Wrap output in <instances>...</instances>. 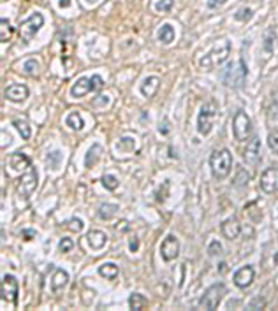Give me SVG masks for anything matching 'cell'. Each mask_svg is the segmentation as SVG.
<instances>
[{
    "label": "cell",
    "instance_id": "obj_44",
    "mask_svg": "<svg viewBox=\"0 0 278 311\" xmlns=\"http://www.w3.org/2000/svg\"><path fill=\"white\" fill-rule=\"evenodd\" d=\"M106 102H109V97L102 95V97H99V100L95 102V106H100V104H106Z\"/></svg>",
    "mask_w": 278,
    "mask_h": 311
},
{
    "label": "cell",
    "instance_id": "obj_8",
    "mask_svg": "<svg viewBox=\"0 0 278 311\" xmlns=\"http://www.w3.org/2000/svg\"><path fill=\"white\" fill-rule=\"evenodd\" d=\"M213 118H215L213 104H206V106H203L199 116H197V130H199L201 136H208V134L212 132Z\"/></svg>",
    "mask_w": 278,
    "mask_h": 311
},
{
    "label": "cell",
    "instance_id": "obj_42",
    "mask_svg": "<svg viewBox=\"0 0 278 311\" xmlns=\"http://www.w3.org/2000/svg\"><path fill=\"white\" fill-rule=\"evenodd\" d=\"M160 134H164V136H167V134H169V122H167V120H166V122H162V123H160Z\"/></svg>",
    "mask_w": 278,
    "mask_h": 311
},
{
    "label": "cell",
    "instance_id": "obj_32",
    "mask_svg": "<svg viewBox=\"0 0 278 311\" xmlns=\"http://www.w3.org/2000/svg\"><path fill=\"white\" fill-rule=\"evenodd\" d=\"M72 248H74V243H72V239H69V237H62V239H60V243H58L60 253H69Z\"/></svg>",
    "mask_w": 278,
    "mask_h": 311
},
{
    "label": "cell",
    "instance_id": "obj_20",
    "mask_svg": "<svg viewBox=\"0 0 278 311\" xmlns=\"http://www.w3.org/2000/svg\"><path fill=\"white\" fill-rule=\"evenodd\" d=\"M67 283H69V274L63 269H56L51 278V290L53 292H58V290H62Z\"/></svg>",
    "mask_w": 278,
    "mask_h": 311
},
{
    "label": "cell",
    "instance_id": "obj_4",
    "mask_svg": "<svg viewBox=\"0 0 278 311\" xmlns=\"http://www.w3.org/2000/svg\"><path fill=\"white\" fill-rule=\"evenodd\" d=\"M44 25V16L41 12H33L30 18H26L25 21L19 23L18 30H19V39L23 42H30L33 39V35L39 32V28H42Z\"/></svg>",
    "mask_w": 278,
    "mask_h": 311
},
{
    "label": "cell",
    "instance_id": "obj_45",
    "mask_svg": "<svg viewBox=\"0 0 278 311\" xmlns=\"http://www.w3.org/2000/svg\"><path fill=\"white\" fill-rule=\"evenodd\" d=\"M71 5V0H60V7H69Z\"/></svg>",
    "mask_w": 278,
    "mask_h": 311
},
{
    "label": "cell",
    "instance_id": "obj_38",
    "mask_svg": "<svg viewBox=\"0 0 278 311\" xmlns=\"http://www.w3.org/2000/svg\"><path fill=\"white\" fill-rule=\"evenodd\" d=\"M208 253H210V257H215V255H219V253H222V245H220V241H212L210 246H208Z\"/></svg>",
    "mask_w": 278,
    "mask_h": 311
},
{
    "label": "cell",
    "instance_id": "obj_1",
    "mask_svg": "<svg viewBox=\"0 0 278 311\" xmlns=\"http://www.w3.org/2000/svg\"><path fill=\"white\" fill-rule=\"evenodd\" d=\"M210 169L217 179L227 178L231 174V169H233V155H231L229 150H215L210 156Z\"/></svg>",
    "mask_w": 278,
    "mask_h": 311
},
{
    "label": "cell",
    "instance_id": "obj_19",
    "mask_svg": "<svg viewBox=\"0 0 278 311\" xmlns=\"http://www.w3.org/2000/svg\"><path fill=\"white\" fill-rule=\"evenodd\" d=\"M86 239H88V245L92 246L93 250H100L102 246H106L108 236H106L102 230H90V232L86 234Z\"/></svg>",
    "mask_w": 278,
    "mask_h": 311
},
{
    "label": "cell",
    "instance_id": "obj_33",
    "mask_svg": "<svg viewBox=\"0 0 278 311\" xmlns=\"http://www.w3.org/2000/svg\"><path fill=\"white\" fill-rule=\"evenodd\" d=\"M65 227L69 230H71V232H81L83 227H85V225H83V222L79 218H71L69 222L65 223Z\"/></svg>",
    "mask_w": 278,
    "mask_h": 311
},
{
    "label": "cell",
    "instance_id": "obj_12",
    "mask_svg": "<svg viewBox=\"0 0 278 311\" xmlns=\"http://www.w3.org/2000/svg\"><path fill=\"white\" fill-rule=\"evenodd\" d=\"M254 278H256V271H254V267L245 266L234 273V285L240 287V289H247V287L252 285Z\"/></svg>",
    "mask_w": 278,
    "mask_h": 311
},
{
    "label": "cell",
    "instance_id": "obj_9",
    "mask_svg": "<svg viewBox=\"0 0 278 311\" xmlns=\"http://www.w3.org/2000/svg\"><path fill=\"white\" fill-rule=\"evenodd\" d=\"M261 190L264 193L278 192V167H270L261 174Z\"/></svg>",
    "mask_w": 278,
    "mask_h": 311
},
{
    "label": "cell",
    "instance_id": "obj_41",
    "mask_svg": "<svg viewBox=\"0 0 278 311\" xmlns=\"http://www.w3.org/2000/svg\"><path fill=\"white\" fill-rule=\"evenodd\" d=\"M21 236H23V239H25V241H30L32 237H35V230H28V229H26V230H23V232H21Z\"/></svg>",
    "mask_w": 278,
    "mask_h": 311
},
{
    "label": "cell",
    "instance_id": "obj_46",
    "mask_svg": "<svg viewBox=\"0 0 278 311\" xmlns=\"http://www.w3.org/2000/svg\"><path fill=\"white\" fill-rule=\"evenodd\" d=\"M116 229H118V230H127V222H125V220H123V222H120Z\"/></svg>",
    "mask_w": 278,
    "mask_h": 311
},
{
    "label": "cell",
    "instance_id": "obj_35",
    "mask_svg": "<svg viewBox=\"0 0 278 311\" xmlns=\"http://www.w3.org/2000/svg\"><path fill=\"white\" fill-rule=\"evenodd\" d=\"M268 145H270V148L278 155V130H273V132L268 136Z\"/></svg>",
    "mask_w": 278,
    "mask_h": 311
},
{
    "label": "cell",
    "instance_id": "obj_17",
    "mask_svg": "<svg viewBox=\"0 0 278 311\" xmlns=\"http://www.w3.org/2000/svg\"><path fill=\"white\" fill-rule=\"evenodd\" d=\"M88 92H92V81H90V78H79L71 88V95L76 97V99L86 95Z\"/></svg>",
    "mask_w": 278,
    "mask_h": 311
},
{
    "label": "cell",
    "instance_id": "obj_25",
    "mask_svg": "<svg viewBox=\"0 0 278 311\" xmlns=\"http://www.w3.org/2000/svg\"><path fill=\"white\" fill-rule=\"evenodd\" d=\"M116 211H118V206H116V204H102V206L99 207V216L102 220H111L113 216L116 215Z\"/></svg>",
    "mask_w": 278,
    "mask_h": 311
},
{
    "label": "cell",
    "instance_id": "obj_28",
    "mask_svg": "<svg viewBox=\"0 0 278 311\" xmlns=\"http://www.w3.org/2000/svg\"><path fill=\"white\" fill-rule=\"evenodd\" d=\"M12 125L16 127V130H18L19 134H21V137L23 139H30V127H28V123L26 122H23V120H12Z\"/></svg>",
    "mask_w": 278,
    "mask_h": 311
},
{
    "label": "cell",
    "instance_id": "obj_24",
    "mask_svg": "<svg viewBox=\"0 0 278 311\" xmlns=\"http://www.w3.org/2000/svg\"><path fill=\"white\" fill-rule=\"evenodd\" d=\"M12 33H14V28L11 26L9 19H5V18L0 19V41L7 42L9 39L12 37Z\"/></svg>",
    "mask_w": 278,
    "mask_h": 311
},
{
    "label": "cell",
    "instance_id": "obj_7",
    "mask_svg": "<svg viewBox=\"0 0 278 311\" xmlns=\"http://www.w3.org/2000/svg\"><path fill=\"white\" fill-rule=\"evenodd\" d=\"M233 134L238 141H245L252 134V120L245 111H238L233 118Z\"/></svg>",
    "mask_w": 278,
    "mask_h": 311
},
{
    "label": "cell",
    "instance_id": "obj_16",
    "mask_svg": "<svg viewBox=\"0 0 278 311\" xmlns=\"http://www.w3.org/2000/svg\"><path fill=\"white\" fill-rule=\"evenodd\" d=\"M159 88H160V79L157 78V76H150V78H146L145 81H143L141 93L146 97V99H152V97L157 95Z\"/></svg>",
    "mask_w": 278,
    "mask_h": 311
},
{
    "label": "cell",
    "instance_id": "obj_22",
    "mask_svg": "<svg viewBox=\"0 0 278 311\" xmlns=\"http://www.w3.org/2000/svg\"><path fill=\"white\" fill-rule=\"evenodd\" d=\"M100 153H102V146L100 145H93L92 148L88 150V153H86L85 156V165L86 167H93L97 162H99L100 158Z\"/></svg>",
    "mask_w": 278,
    "mask_h": 311
},
{
    "label": "cell",
    "instance_id": "obj_27",
    "mask_svg": "<svg viewBox=\"0 0 278 311\" xmlns=\"http://www.w3.org/2000/svg\"><path fill=\"white\" fill-rule=\"evenodd\" d=\"M67 127H71L72 130H81L83 129V118L79 113L72 111L71 115L67 116Z\"/></svg>",
    "mask_w": 278,
    "mask_h": 311
},
{
    "label": "cell",
    "instance_id": "obj_29",
    "mask_svg": "<svg viewBox=\"0 0 278 311\" xmlns=\"http://www.w3.org/2000/svg\"><path fill=\"white\" fill-rule=\"evenodd\" d=\"M23 72H25V74H28V76H37L39 74L37 60H33V58L26 60V62L23 63Z\"/></svg>",
    "mask_w": 278,
    "mask_h": 311
},
{
    "label": "cell",
    "instance_id": "obj_13",
    "mask_svg": "<svg viewBox=\"0 0 278 311\" xmlns=\"http://www.w3.org/2000/svg\"><path fill=\"white\" fill-rule=\"evenodd\" d=\"M30 95V90L26 88L25 85H11L7 86V90H5V97H7L11 102H23V100H26Z\"/></svg>",
    "mask_w": 278,
    "mask_h": 311
},
{
    "label": "cell",
    "instance_id": "obj_39",
    "mask_svg": "<svg viewBox=\"0 0 278 311\" xmlns=\"http://www.w3.org/2000/svg\"><path fill=\"white\" fill-rule=\"evenodd\" d=\"M227 0H208V7L210 9H217V7H220L222 4H226Z\"/></svg>",
    "mask_w": 278,
    "mask_h": 311
},
{
    "label": "cell",
    "instance_id": "obj_11",
    "mask_svg": "<svg viewBox=\"0 0 278 311\" xmlns=\"http://www.w3.org/2000/svg\"><path fill=\"white\" fill-rule=\"evenodd\" d=\"M180 253V243L173 234L166 236V239L162 241V245H160V255L166 262H171V260H175Z\"/></svg>",
    "mask_w": 278,
    "mask_h": 311
},
{
    "label": "cell",
    "instance_id": "obj_15",
    "mask_svg": "<svg viewBox=\"0 0 278 311\" xmlns=\"http://www.w3.org/2000/svg\"><path fill=\"white\" fill-rule=\"evenodd\" d=\"M222 234L226 239H236L241 234V225L236 218H227L226 222L222 223Z\"/></svg>",
    "mask_w": 278,
    "mask_h": 311
},
{
    "label": "cell",
    "instance_id": "obj_26",
    "mask_svg": "<svg viewBox=\"0 0 278 311\" xmlns=\"http://www.w3.org/2000/svg\"><path fill=\"white\" fill-rule=\"evenodd\" d=\"M146 306V299L141 296V294H132V296L129 297V308L134 311H139L143 310V308Z\"/></svg>",
    "mask_w": 278,
    "mask_h": 311
},
{
    "label": "cell",
    "instance_id": "obj_40",
    "mask_svg": "<svg viewBox=\"0 0 278 311\" xmlns=\"http://www.w3.org/2000/svg\"><path fill=\"white\" fill-rule=\"evenodd\" d=\"M129 248H130V252H136L137 248H139V241H137V237H130L129 239Z\"/></svg>",
    "mask_w": 278,
    "mask_h": 311
},
{
    "label": "cell",
    "instance_id": "obj_43",
    "mask_svg": "<svg viewBox=\"0 0 278 311\" xmlns=\"http://www.w3.org/2000/svg\"><path fill=\"white\" fill-rule=\"evenodd\" d=\"M275 33L273 32H268V41H266V49L268 51H271V37H273Z\"/></svg>",
    "mask_w": 278,
    "mask_h": 311
},
{
    "label": "cell",
    "instance_id": "obj_47",
    "mask_svg": "<svg viewBox=\"0 0 278 311\" xmlns=\"http://www.w3.org/2000/svg\"><path fill=\"white\" fill-rule=\"evenodd\" d=\"M86 2H88V4H95L97 0H86Z\"/></svg>",
    "mask_w": 278,
    "mask_h": 311
},
{
    "label": "cell",
    "instance_id": "obj_6",
    "mask_svg": "<svg viewBox=\"0 0 278 311\" xmlns=\"http://www.w3.org/2000/svg\"><path fill=\"white\" fill-rule=\"evenodd\" d=\"M37 183H39L37 170L30 165L28 169L23 172V176L19 178V181H18V186H16V190H18V195L28 199V197L32 195L33 190L37 188Z\"/></svg>",
    "mask_w": 278,
    "mask_h": 311
},
{
    "label": "cell",
    "instance_id": "obj_18",
    "mask_svg": "<svg viewBox=\"0 0 278 311\" xmlns=\"http://www.w3.org/2000/svg\"><path fill=\"white\" fill-rule=\"evenodd\" d=\"M9 163H11V167L16 172H25V170L32 165V163H30V158L25 153H14V155L11 156V160H9Z\"/></svg>",
    "mask_w": 278,
    "mask_h": 311
},
{
    "label": "cell",
    "instance_id": "obj_30",
    "mask_svg": "<svg viewBox=\"0 0 278 311\" xmlns=\"http://www.w3.org/2000/svg\"><path fill=\"white\" fill-rule=\"evenodd\" d=\"M100 181H102V185L106 186V188L111 190V192H113V190L118 188V185H120L118 178H116V176H113V174H104Z\"/></svg>",
    "mask_w": 278,
    "mask_h": 311
},
{
    "label": "cell",
    "instance_id": "obj_36",
    "mask_svg": "<svg viewBox=\"0 0 278 311\" xmlns=\"http://www.w3.org/2000/svg\"><path fill=\"white\" fill-rule=\"evenodd\" d=\"M90 81H92V92H100L104 88V79L99 74H93Z\"/></svg>",
    "mask_w": 278,
    "mask_h": 311
},
{
    "label": "cell",
    "instance_id": "obj_2",
    "mask_svg": "<svg viewBox=\"0 0 278 311\" xmlns=\"http://www.w3.org/2000/svg\"><path fill=\"white\" fill-rule=\"evenodd\" d=\"M222 83L226 86H231V88H240V86L245 85L247 79V65L243 60H236V62L229 63L222 71Z\"/></svg>",
    "mask_w": 278,
    "mask_h": 311
},
{
    "label": "cell",
    "instance_id": "obj_14",
    "mask_svg": "<svg viewBox=\"0 0 278 311\" xmlns=\"http://www.w3.org/2000/svg\"><path fill=\"white\" fill-rule=\"evenodd\" d=\"M259 160H261V141L257 137H254V141L250 143L245 152V162L249 165H257Z\"/></svg>",
    "mask_w": 278,
    "mask_h": 311
},
{
    "label": "cell",
    "instance_id": "obj_10",
    "mask_svg": "<svg viewBox=\"0 0 278 311\" xmlns=\"http://www.w3.org/2000/svg\"><path fill=\"white\" fill-rule=\"evenodd\" d=\"M18 280L11 274H5L4 278H2V297L4 301H9L11 304L18 303Z\"/></svg>",
    "mask_w": 278,
    "mask_h": 311
},
{
    "label": "cell",
    "instance_id": "obj_31",
    "mask_svg": "<svg viewBox=\"0 0 278 311\" xmlns=\"http://www.w3.org/2000/svg\"><path fill=\"white\" fill-rule=\"evenodd\" d=\"M48 165L51 167V169H58V165H60V162H62V153L60 152H53V153H49L48 155Z\"/></svg>",
    "mask_w": 278,
    "mask_h": 311
},
{
    "label": "cell",
    "instance_id": "obj_5",
    "mask_svg": "<svg viewBox=\"0 0 278 311\" xmlns=\"http://www.w3.org/2000/svg\"><path fill=\"white\" fill-rule=\"evenodd\" d=\"M226 292L227 289L224 283H215V285H212L203 294V297L199 299V306L204 308V310H217L222 297L226 296Z\"/></svg>",
    "mask_w": 278,
    "mask_h": 311
},
{
    "label": "cell",
    "instance_id": "obj_23",
    "mask_svg": "<svg viewBox=\"0 0 278 311\" xmlns=\"http://www.w3.org/2000/svg\"><path fill=\"white\" fill-rule=\"evenodd\" d=\"M159 41L164 42V44H171L175 41V28L169 23H166V25H162L159 28Z\"/></svg>",
    "mask_w": 278,
    "mask_h": 311
},
{
    "label": "cell",
    "instance_id": "obj_37",
    "mask_svg": "<svg viewBox=\"0 0 278 311\" xmlns=\"http://www.w3.org/2000/svg\"><path fill=\"white\" fill-rule=\"evenodd\" d=\"M250 18H252V9H249V7H243L236 12L238 21H249Z\"/></svg>",
    "mask_w": 278,
    "mask_h": 311
},
{
    "label": "cell",
    "instance_id": "obj_3",
    "mask_svg": "<svg viewBox=\"0 0 278 311\" xmlns=\"http://www.w3.org/2000/svg\"><path fill=\"white\" fill-rule=\"evenodd\" d=\"M229 53H231V42L222 41V44H217L212 51L206 53V55L201 58L199 65L203 67V69H206V71L217 69V67L222 65V63L226 62L227 56H229Z\"/></svg>",
    "mask_w": 278,
    "mask_h": 311
},
{
    "label": "cell",
    "instance_id": "obj_34",
    "mask_svg": "<svg viewBox=\"0 0 278 311\" xmlns=\"http://www.w3.org/2000/svg\"><path fill=\"white\" fill-rule=\"evenodd\" d=\"M173 5H175V0H159L155 4V9L157 11H160V12H167V11H171L173 9Z\"/></svg>",
    "mask_w": 278,
    "mask_h": 311
},
{
    "label": "cell",
    "instance_id": "obj_21",
    "mask_svg": "<svg viewBox=\"0 0 278 311\" xmlns=\"http://www.w3.org/2000/svg\"><path fill=\"white\" fill-rule=\"evenodd\" d=\"M118 271H120L118 266L113 262H106L99 267V274L102 278H108V280H115L116 276H118Z\"/></svg>",
    "mask_w": 278,
    "mask_h": 311
}]
</instances>
